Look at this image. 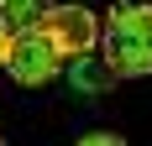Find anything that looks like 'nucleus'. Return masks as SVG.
I'll return each instance as SVG.
<instances>
[{
	"instance_id": "nucleus-3",
	"label": "nucleus",
	"mask_w": 152,
	"mask_h": 146,
	"mask_svg": "<svg viewBox=\"0 0 152 146\" xmlns=\"http://www.w3.org/2000/svg\"><path fill=\"white\" fill-rule=\"evenodd\" d=\"M37 31L58 47L63 58H74V52H94V42H100V16L84 11V5H47V16L37 21Z\"/></svg>"
},
{
	"instance_id": "nucleus-7",
	"label": "nucleus",
	"mask_w": 152,
	"mask_h": 146,
	"mask_svg": "<svg viewBox=\"0 0 152 146\" xmlns=\"http://www.w3.org/2000/svg\"><path fill=\"white\" fill-rule=\"evenodd\" d=\"M5 47H11V26L0 21V58H5Z\"/></svg>"
},
{
	"instance_id": "nucleus-6",
	"label": "nucleus",
	"mask_w": 152,
	"mask_h": 146,
	"mask_svg": "<svg viewBox=\"0 0 152 146\" xmlns=\"http://www.w3.org/2000/svg\"><path fill=\"white\" fill-rule=\"evenodd\" d=\"M74 146H126V141H121L115 131H89V136H79Z\"/></svg>"
},
{
	"instance_id": "nucleus-4",
	"label": "nucleus",
	"mask_w": 152,
	"mask_h": 146,
	"mask_svg": "<svg viewBox=\"0 0 152 146\" xmlns=\"http://www.w3.org/2000/svg\"><path fill=\"white\" fill-rule=\"evenodd\" d=\"M68 84H74V94H105L115 84V73H110L105 58H94V52H74L68 58Z\"/></svg>"
},
{
	"instance_id": "nucleus-5",
	"label": "nucleus",
	"mask_w": 152,
	"mask_h": 146,
	"mask_svg": "<svg viewBox=\"0 0 152 146\" xmlns=\"http://www.w3.org/2000/svg\"><path fill=\"white\" fill-rule=\"evenodd\" d=\"M47 5H53V0H0V21L11 31H26V26H37L47 16Z\"/></svg>"
},
{
	"instance_id": "nucleus-2",
	"label": "nucleus",
	"mask_w": 152,
	"mask_h": 146,
	"mask_svg": "<svg viewBox=\"0 0 152 146\" xmlns=\"http://www.w3.org/2000/svg\"><path fill=\"white\" fill-rule=\"evenodd\" d=\"M0 68L11 73L21 89H42V84H53L63 73V52L47 42L37 26H26V31H11V47H5Z\"/></svg>"
},
{
	"instance_id": "nucleus-1",
	"label": "nucleus",
	"mask_w": 152,
	"mask_h": 146,
	"mask_svg": "<svg viewBox=\"0 0 152 146\" xmlns=\"http://www.w3.org/2000/svg\"><path fill=\"white\" fill-rule=\"evenodd\" d=\"M94 47L105 52V63H110L115 78H142V73H152V5H142V0L110 5Z\"/></svg>"
}]
</instances>
